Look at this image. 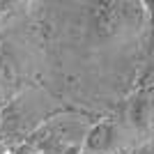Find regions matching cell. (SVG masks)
I'll use <instances>...</instances> for the list:
<instances>
[]
</instances>
